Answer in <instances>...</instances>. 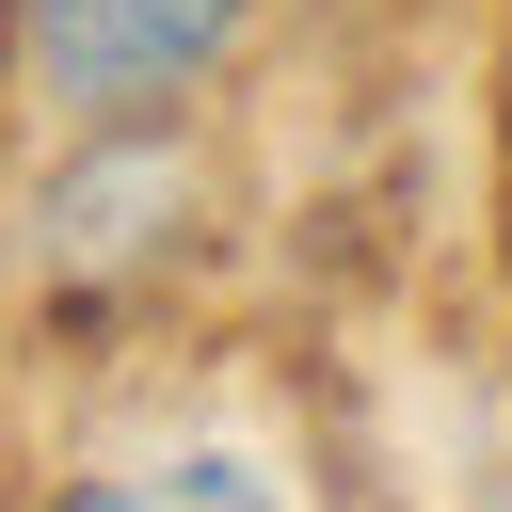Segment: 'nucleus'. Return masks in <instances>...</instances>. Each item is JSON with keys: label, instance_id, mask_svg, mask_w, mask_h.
Wrapping results in <instances>:
<instances>
[{"label": "nucleus", "instance_id": "f257e3e1", "mask_svg": "<svg viewBox=\"0 0 512 512\" xmlns=\"http://www.w3.org/2000/svg\"><path fill=\"white\" fill-rule=\"evenodd\" d=\"M240 16H256V0H16V48H32V80H48L80 128H144L176 80L224 64Z\"/></svg>", "mask_w": 512, "mask_h": 512}, {"label": "nucleus", "instance_id": "f03ea898", "mask_svg": "<svg viewBox=\"0 0 512 512\" xmlns=\"http://www.w3.org/2000/svg\"><path fill=\"white\" fill-rule=\"evenodd\" d=\"M48 512H272L240 464H128V480H80V496H48Z\"/></svg>", "mask_w": 512, "mask_h": 512}]
</instances>
